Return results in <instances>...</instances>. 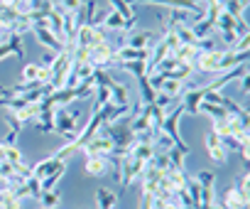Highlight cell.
<instances>
[{
  "label": "cell",
  "mask_w": 250,
  "mask_h": 209,
  "mask_svg": "<svg viewBox=\"0 0 250 209\" xmlns=\"http://www.w3.org/2000/svg\"><path fill=\"white\" fill-rule=\"evenodd\" d=\"M88 118L83 116V114H74V111H66V106H62V109H54V131L66 140V143H71V140H76V136H79V131L83 128V123H86Z\"/></svg>",
  "instance_id": "cell-1"
},
{
  "label": "cell",
  "mask_w": 250,
  "mask_h": 209,
  "mask_svg": "<svg viewBox=\"0 0 250 209\" xmlns=\"http://www.w3.org/2000/svg\"><path fill=\"white\" fill-rule=\"evenodd\" d=\"M118 170H120V192H125V189H128V187L135 182V177L143 175L145 163L135 160L130 153H125V155L118 158Z\"/></svg>",
  "instance_id": "cell-2"
},
{
  "label": "cell",
  "mask_w": 250,
  "mask_h": 209,
  "mask_svg": "<svg viewBox=\"0 0 250 209\" xmlns=\"http://www.w3.org/2000/svg\"><path fill=\"white\" fill-rule=\"evenodd\" d=\"M69 71H71V52L64 49V52H59L54 57V62L49 67V74H52L49 76V86L52 89H64V81H66Z\"/></svg>",
  "instance_id": "cell-3"
},
{
  "label": "cell",
  "mask_w": 250,
  "mask_h": 209,
  "mask_svg": "<svg viewBox=\"0 0 250 209\" xmlns=\"http://www.w3.org/2000/svg\"><path fill=\"white\" fill-rule=\"evenodd\" d=\"M182 116H184V109L182 106H177L172 114H167L165 116V123H162V131L160 133H165L172 143H174V148H179V150H184V153H189V145L182 140V136H179V121H182Z\"/></svg>",
  "instance_id": "cell-4"
},
{
  "label": "cell",
  "mask_w": 250,
  "mask_h": 209,
  "mask_svg": "<svg viewBox=\"0 0 250 209\" xmlns=\"http://www.w3.org/2000/svg\"><path fill=\"white\" fill-rule=\"evenodd\" d=\"M88 64L93 69H113L115 64V47L110 42H103V45H96L88 49Z\"/></svg>",
  "instance_id": "cell-5"
},
{
  "label": "cell",
  "mask_w": 250,
  "mask_h": 209,
  "mask_svg": "<svg viewBox=\"0 0 250 209\" xmlns=\"http://www.w3.org/2000/svg\"><path fill=\"white\" fill-rule=\"evenodd\" d=\"M223 52L226 49H206V52H199L196 54V62H194V69L196 71H204V74H213V76H218L221 71H218V64H221V59H223Z\"/></svg>",
  "instance_id": "cell-6"
},
{
  "label": "cell",
  "mask_w": 250,
  "mask_h": 209,
  "mask_svg": "<svg viewBox=\"0 0 250 209\" xmlns=\"http://www.w3.org/2000/svg\"><path fill=\"white\" fill-rule=\"evenodd\" d=\"M113 150H115V148H113V140H110L103 131H98V136L83 145L86 158H110Z\"/></svg>",
  "instance_id": "cell-7"
},
{
  "label": "cell",
  "mask_w": 250,
  "mask_h": 209,
  "mask_svg": "<svg viewBox=\"0 0 250 209\" xmlns=\"http://www.w3.org/2000/svg\"><path fill=\"white\" fill-rule=\"evenodd\" d=\"M64 170H66V160H62V158H57V155H49V158L40 160V163L32 167V177H37V180L42 182L44 177H49V175H54V172H64Z\"/></svg>",
  "instance_id": "cell-8"
},
{
  "label": "cell",
  "mask_w": 250,
  "mask_h": 209,
  "mask_svg": "<svg viewBox=\"0 0 250 209\" xmlns=\"http://www.w3.org/2000/svg\"><path fill=\"white\" fill-rule=\"evenodd\" d=\"M206 150H208V158H211L216 165H226V163H228V150L223 148L221 136H216L213 131L206 133Z\"/></svg>",
  "instance_id": "cell-9"
},
{
  "label": "cell",
  "mask_w": 250,
  "mask_h": 209,
  "mask_svg": "<svg viewBox=\"0 0 250 209\" xmlns=\"http://www.w3.org/2000/svg\"><path fill=\"white\" fill-rule=\"evenodd\" d=\"M201 101H204V89L201 86L199 89H184V93H182V109H184V114L196 116Z\"/></svg>",
  "instance_id": "cell-10"
},
{
  "label": "cell",
  "mask_w": 250,
  "mask_h": 209,
  "mask_svg": "<svg viewBox=\"0 0 250 209\" xmlns=\"http://www.w3.org/2000/svg\"><path fill=\"white\" fill-rule=\"evenodd\" d=\"M30 32H35V37H37V42L42 45V47H47L49 52H54V54H59V52H64V45L47 30V27H32Z\"/></svg>",
  "instance_id": "cell-11"
},
{
  "label": "cell",
  "mask_w": 250,
  "mask_h": 209,
  "mask_svg": "<svg viewBox=\"0 0 250 209\" xmlns=\"http://www.w3.org/2000/svg\"><path fill=\"white\" fill-rule=\"evenodd\" d=\"M35 128H37L40 133H52V131H54V109L40 103V114H37V118H35Z\"/></svg>",
  "instance_id": "cell-12"
},
{
  "label": "cell",
  "mask_w": 250,
  "mask_h": 209,
  "mask_svg": "<svg viewBox=\"0 0 250 209\" xmlns=\"http://www.w3.org/2000/svg\"><path fill=\"white\" fill-rule=\"evenodd\" d=\"M248 204H250V199H245L238 189H235V185H230L228 189H226V194H223V209H248Z\"/></svg>",
  "instance_id": "cell-13"
},
{
  "label": "cell",
  "mask_w": 250,
  "mask_h": 209,
  "mask_svg": "<svg viewBox=\"0 0 250 209\" xmlns=\"http://www.w3.org/2000/svg\"><path fill=\"white\" fill-rule=\"evenodd\" d=\"M110 170V158H86V175L88 177H103Z\"/></svg>",
  "instance_id": "cell-14"
},
{
  "label": "cell",
  "mask_w": 250,
  "mask_h": 209,
  "mask_svg": "<svg viewBox=\"0 0 250 209\" xmlns=\"http://www.w3.org/2000/svg\"><path fill=\"white\" fill-rule=\"evenodd\" d=\"M196 54H199V49H196L194 45H179V47L172 52V57H174L179 64H191V67H194V62H196Z\"/></svg>",
  "instance_id": "cell-15"
},
{
  "label": "cell",
  "mask_w": 250,
  "mask_h": 209,
  "mask_svg": "<svg viewBox=\"0 0 250 209\" xmlns=\"http://www.w3.org/2000/svg\"><path fill=\"white\" fill-rule=\"evenodd\" d=\"M125 45L133 47V49H150L155 45V35L152 32H135V35L128 37V42H125Z\"/></svg>",
  "instance_id": "cell-16"
},
{
  "label": "cell",
  "mask_w": 250,
  "mask_h": 209,
  "mask_svg": "<svg viewBox=\"0 0 250 209\" xmlns=\"http://www.w3.org/2000/svg\"><path fill=\"white\" fill-rule=\"evenodd\" d=\"M113 67H118V69H123V71L133 74L135 79L147 76V62H140V59H135V62H115Z\"/></svg>",
  "instance_id": "cell-17"
},
{
  "label": "cell",
  "mask_w": 250,
  "mask_h": 209,
  "mask_svg": "<svg viewBox=\"0 0 250 209\" xmlns=\"http://www.w3.org/2000/svg\"><path fill=\"white\" fill-rule=\"evenodd\" d=\"M157 91H162V93H167L169 98H182V93H184V81H177V79H165L162 84H160V89Z\"/></svg>",
  "instance_id": "cell-18"
},
{
  "label": "cell",
  "mask_w": 250,
  "mask_h": 209,
  "mask_svg": "<svg viewBox=\"0 0 250 209\" xmlns=\"http://www.w3.org/2000/svg\"><path fill=\"white\" fill-rule=\"evenodd\" d=\"M115 202H118V192H113L108 187L96 189V204H98V209H113Z\"/></svg>",
  "instance_id": "cell-19"
},
{
  "label": "cell",
  "mask_w": 250,
  "mask_h": 209,
  "mask_svg": "<svg viewBox=\"0 0 250 209\" xmlns=\"http://www.w3.org/2000/svg\"><path fill=\"white\" fill-rule=\"evenodd\" d=\"M37 114H40V103H25V106H22L20 111H15L13 116H15L20 123H30V121L37 118Z\"/></svg>",
  "instance_id": "cell-20"
},
{
  "label": "cell",
  "mask_w": 250,
  "mask_h": 209,
  "mask_svg": "<svg viewBox=\"0 0 250 209\" xmlns=\"http://www.w3.org/2000/svg\"><path fill=\"white\" fill-rule=\"evenodd\" d=\"M187 155H189V153H184V150H179V148H169V150H167L169 167H174V170H187Z\"/></svg>",
  "instance_id": "cell-21"
},
{
  "label": "cell",
  "mask_w": 250,
  "mask_h": 209,
  "mask_svg": "<svg viewBox=\"0 0 250 209\" xmlns=\"http://www.w3.org/2000/svg\"><path fill=\"white\" fill-rule=\"evenodd\" d=\"M138 81H140V106H147V103H152V101H155L157 91H155V89L150 86L147 76H140Z\"/></svg>",
  "instance_id": "cell-22"
},
{
  "label": "cell",
  "mask_w": 250,
  "mask_h": 209,
  "mask_svg": "<svg viewBox=\"0 0 250 209\" xmlns=\"http://www.w3.org/2000/svg\"><path fill=\"white\" fill-rule=\"evenodd\" d=\"M101 27H105L108 32H113V30H125V20H123L115 10H108V13H105V20H103Z\"/></svg>",
  "instance_id": "cell-23"
},
{
  "label": "cell",
  "mask_w": 250,
  "mask_h": 209,
  "mask_svg": "<svg viewBox=\"0 0 250 209\" xmlns=\"http://www.w3.org/2000/svg\"><path fill=\"white\" fill-rule=\"evenodd\" d=\"M59 199H62V194H59L57 189H44V192L40 194V204H42V209H57Z\"/></svg>",
  "instance_id": "cell-24"
},
{
  "label": "cell",
  "mask_w": 250,
  "mask_h": 209,
  "mask_svg": "<svg viewBox=\"0 0 250 209\" xmlns=\"http://www.w3.org/2000/svg\"><path fill=\"white\" fill-rule=\"evenodd\" d=\"M110 101L118 103V106H128V86L125 84H115L110 91Z\"/></svg>",
  "instance_id": "cell-25"
},
{
  "label": "cell",
  "mask_w": 250,
  "mask_h": 209,
  "mask_svg": "<svg viewBox=\"0 0 250 209\" xmlns=\"http://www.w3.org/2000/svg\"><path fill=\"white\" fill-rule=\"evenodd\" d=\"M40 76V64H25L20 71V84H35Z\"/></svg>",
  "instance_id": "cell-26"
},
{
  "label": "cell",
  "mask_w": 250,
  "mask_h": 209,
  "mask_svg": "<svg viewBox=\"0 0 250 209\" xmlns=\"http://www.w3.org/2000/svg\"><path fill=\"white\" fill-rule=\"evenodd\" d=\"M108 101H110V89H105V86H96V98H93V109H91V111L103 109Z\"/></svg>",
  "instance_id": "cell-27"
},
{
  "label": "cell",
  "mask_w": 250,
  "mask_h": 209,
  "mask_svg": "<svg viewBox=\"0 0 250 209\" xmlns=\"http://www.w3.org/2000/svg\"><path fill=\"white\" fill-rule=\"evenodd\" d=\"M103 42H110L108 40V30L105 27H91V47L103 45Z\"/></svg>",
  "instance_id": "cell-28"
},
{
  "label": "cell",
  "mask_w": 250,
  "mask_h": 209,
  "mask_svg": "<svg viewBox=\"0 0 250 209\" xmlns=\"http://www.w3.org/2000/svg\"><path fill=\"white\" fill-rule=\"evenodd\" d=\"M25 187H27V194H30V197L40 199V194H42V182H40L37 177H32V175H30V177L25 180Z\"/></svg>",
  "instance_id": "cell-29"
},
{
  "label": "cell",
  "mask_w": 250,
  "mask_h": 209,
  "mask_svg": "<svg viewBox=\"0 0 250 209\" xmlns=\"http://www.w3.org/2000/svg\"><path fill=\"white\" fill-rule=\"evenodd\" d=\"M3 204H0V209H20V199L18 197H13V192L10 189H3Z\"/></svg>",
  "instance_id": "cell-30"
},
{
  "label": "cell",
  "mask_w": 250,
  "mask_h": 209,
  "mask_svg": "<svg viewBox=\"0 0 250 209\" xmlns=\"http://www.w3.org/2000/svg\"><path fill=\"white\" fill-rule=\"evenodd\" d=\"M5 163H10V165L22 163V153H20L18 145H5Z\"/></svg>",
  "instance_id": "cell-31"
},
{
  "label": "cell",
  "mask_w": 250,
  "mask_h": 209,
  "mask_svg": "<svg viewBox=\"0 0 250 209\" xmlns=\"http://www.w3.org/2000/svg\"><path fill=\"white\" fill-rule=\"evenodd\" d=\"M223 13H228L230 18H243V8H240V3H238V0H226V3H223Z\"/></svg>",
  "instance_id": "cell-32"
},
{
  "label": "cell",
  "mask_w": 250,
  "mask_h": 209,
  "mask_svg": "<svg viewBox=\"0 0 250 209\" xmlns=\"http://www.w3.org/2000/svg\"><path fill=\"white\" fill-rule=\"evenodd\" d=\"M235 189H238L245 199H250V172H243V175H240V180H238Z\"/></svg>",
  "instance_id": "cell-33"
},
{
  "label": "cell",
  "mask_w": 250,
  "mask_h": 209,
  "mask_svg": "<svg viewBox=\"0 0 250 209\" xmlns=\"http://www.w3.org/2000/svg\"><path fill=\"white\" fill-rule=\"evenodd\" d=\"M64 13H76V10H81V5H83V0H59V3H57Z\"/></svg>",
  "instance_id": "cell-34"
},
{
  "label": "cell",
  "mask_w": 250,
  "mask_h": 209,
  "mask_svg": "<svg viewBox=\"0 0 250 209\" xmlns=\"http://www.w3.org/2000/svg\"><path fill=\"white\" fill-rule=\"evenodd\" d=\"M62 175H64V172H54V175L44 177V180H42V192H44V189H54V187H57V182L62 180Z\"/></svg>",
  "instance_id": "cell-35"
},
{
  "label": "cell",
  "mask_w": 250,
  "mask_h": 209,
  "mask_svg": "<svg viewBox=\"0 0 250 209\" xmlns=\"http://www.w3.org/2000/svg\"><path fill=\"white\" fill-rule=\"evenodd\" d=\"M233 32H235V37H238V40H240V37H248V35H250V32H248V23H245L243 18H238V20H235Z\"/></svg>",
  "instance_id": "cell-36"
},
{
  "label": "cell",
  "mask_w": 250,
  "mask_h": 209,
  "mask_svg": "<svg viewBox=\"0 0 250 209\" xmlns=\"http://www.w3.org/2000/svg\"><path fill=\"white\" fill-rule=\"evenodd\" d=\"M230 49H233V52H250V35H248V37H240Z\"/></svg>",
  "instance_id": "cell-37"
},
{
  "label": "cell",
  "mask_w": 250,
  "mask_h": 209,
  "mask_svg": "<svg viewBox=\"0 0 250 209\" xmlns=\"http://www.w3.org/2000/svg\"><path fill=\"white\" fill-rule=\"evenodd\" d=\"M5 121H8V126H10V131H15V133H20V128H22V123H20V121H18V118H15L13 114H8V116H5Z\"/></svg>",
  "instance_id": "cell-38"
},
{
  "label": "cell",
  "mask_w": 250,
  "mask_h": 209,
  "mask_svg": "<svg viewBox=\"0 0 250 209\" xmlns=\"http://www.w3.org/2000/svg\"><path fill=\"white\" fill-rule=\"evenodd\" d=\"M240 91H243V93H245V96H248V93H250V71H248V74H243V76H240Z\"/></svg>",
  "instance_id": "cell-39"
},
{
  "label": "cell",
  "mask_w": 250,
  "mask_h": 209,
  "mask_svg": "<svg viewBox=\"0 0 250 209\" xmlns=\"http://www.w3.org/2000/svg\"><path fill=\"white\" fill-rule=\"evenodd\" d=\"M13 54V47L8 45V42H0V59H5V57H10Z\"/></svg>",
  "instance_id": "cell-40"
},
{
  "label": "cell",
  "mask_w": 250,
  "mask_h": 209,
  "mask_svg": "<svg viewBox=\"0 0 250 209\" xmlns=\"http://www.w3.org/2000/svg\"><path fill=\"white\" fill-rule=\"evenodd\" d=\"M18 136H20V133H15V131H10V133H8V136H5L3 140H0V143H3V145H15V140H18Z\"/></svg>",
  "instance_id": "cell-41"
},
{
  "label": "cell",
  "mask_w": 250,
  "mask_h": 209,
  "mask_svg": "<svg viewBox=\"0 0 250 209\" xmlns=\"http://www.w3.org/2000/svg\"><path fill=\"white\" fill-rule=\"evenodd\" d=\"M152 207V194L143 192V202H140V209H150Z\"/></svg>",
  "instance_id": "cell-42"
},
{
  "label": "cell",
  "mask_w": 250,
  "mask_h": 209,
  "mask_svg": "<svg viewBox=\"0 0 250 209\" xmlns=\"http://www.w3.org/2000/svg\"><path fill=\"white\" fill-rule=\"evenodd\" d=\"M18 0H0V8H15Z\"/></svg>",
  "instance_id": "cell-43"
},
{
  "label": "cell",
  "mask_w": 250,
  "mask_h": 209,
  "mask_svg": "<svg viewBox=\"0 0 250 209\" xmlns=\"http://www.w3.org/2000/svg\"><path fill=\"white\" fill-rule=\"evenodd\" d=\"M238 3H240V8L245 10V8H248V3H250V0H238Z\"/></svg>",
  "instance_id": "cell-44"
},
{
  "label": "cell",
  "mask_w": 250,
  "mask_h": 209,
  "mask_svg": "<svg viewBox=\"0 0 250 209\" xmlns=\"http://www.w3.org/2000/svg\"><path fill=\"white\" fill-rule=\"evenodd\" d=\"M204 209H223L221 204H211V207H204Z\"/></svg>",
  "instance_id": "cell-45"
}]
</instances>
